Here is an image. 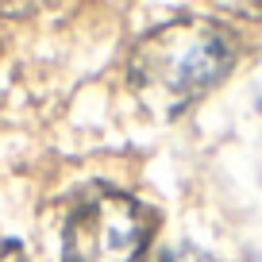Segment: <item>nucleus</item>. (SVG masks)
<instances>
[{
	"instance_id": "obj_1",
	"label": "nucleus",
	"mask_w": 262,
	"mask_h": 262,
	"mask_svg": "<svg viewBox=\"0 0 262 262\" xmlns=\"http://www.w3.org/2000/svg\"><path fill=\"white\" fill-rule=\"evenodd\" d=\"M239 58V39L216 19L181 16L143 35L131 50L127 81L155 116H178L212 93Z\"/></svg>"
},
{
	"instance_id": "obj_4",
	"label": "nucleus",
	"mask_w": 262,
	"mask_h": 262,
	"mask_svg": "<svg viewBox=\"0 0 262 262\" xmlns=\"http://www.w3.org/2000/svg\"><path fill=\"white\" fill-rule=\"evenodd\" d=\"M0 262H27V254H24V247H19V243L0 239Z\"/></svg>"
},
{
	"instance_id": "obj_3",
	"label": "nucleus",
	"mask_w": 262,
	"mask_h": 262,
	"mask_svg": "<svg viewBox=\"0 0 262 262\" xmlns=\"http://www.w3.org/2000/svg\"><path fill=\"white\" fill-rule=\"evenodd\" d=\"M155 262H220V258H212L201 247H173V251H162Z\"/></svg>"
},
{
	"instance_id": "obj_2",
	"label": "nucleus",
	"mask_w": 262,
	"mask_h": 262,
	"mask_svg": "<svg viewBox=\"0 0 262 262\" xmlns=\"http://www.w3.org/2000/svg\"><path fill=\"white\" fill-rule=\"evenodd\" d=\"M155 231V212L127 193H97L74 208L62 235L66 262H135Z\"/></svg>"
}]
</instances>
